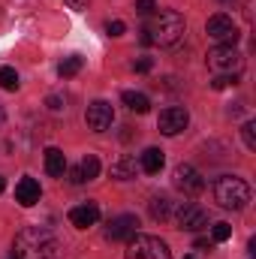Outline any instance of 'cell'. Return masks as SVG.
I'll return each mask as SVG.
<instances>
[{
	"mask_svg": "<svg viewBox=\"0 0 256 259\" xmlns=\"http://www.w3.org/2000/svg\"><path fill=\"white\" fill-rule=\"evenodd\" d=\"M154 9H157L154 0H136V12L139 15H154Z\"/></svg>",
	"mask_w": 256,
	"mask_h": 259,
	"instance_id": "cell-25",
	"label": "cell"
},
{
	"mask_svg": "<svg viewBox=\"0 0 256 259\" xmlns=\"http://www.w3.org/2000/svg\"><path fill=\"white\" fill-rule=\"evenodd\" d=\"M139 39H142V46H154V39H151V33H148V30H142V36H139Z\"/></svg>",
	"mask_w": 256,
	"mask_h": 259,
	"instance_id": "cell-31",
	"label": "cell"
},
{
	"mask_svg": "<svg viewBox=\"0 0 256 259\" xmlns=\"http://www.w3.org/2000/svg\"><path fill=\"white\" fill-rule=\"evenodd\" d=\"M78 172H81L84 181H94V178L100 175V160H97V154H88V157L78 163Z\"/></svg>",
	"mask_w": 256,
	"mask_h": 259,
	"instance_id": "cell-18",
	"label": "cell"
},
{
	"mask_svg": "<svg viewBox=\"0 0 256 259\" xmlns=\"http://www.w3.org/2000/svg\"><path fill=\"white\" fill-rule=\"evenodd\" d=\"M0 88L3 91H18V72L12 66H0Z\"/></svg>",
	"mask_w": 256,
	"mask_h": 259,
	"instance_id": "cell-20",
	"label": "cell"
},
{
	"mask_svg": "<svg viewBox=\"0 0 256 259\" xmlns=\"http://www.w3.org/2000/svg\"><path fill=\"white\" fill-rule=\"evenodd\" d=\"M205 61H208V69L217 75H238V69L244 64V58L238 55L235 46H214Z\"/></svg>",
	"mask_w": 256,
	"mask_h": 259,
	"instance_id": "cell-5",
	"label": "cell"
},
{
	"mask_svg": "<svg viewBox=\"0 0 256 259\" xmlns=\"http://www.w3.org/2000/svg\"><path fill=\"white\" fill-rule=\"evenodd\" d=\"M178 229H187V232H199L208 226V211L202 205H193V202H184L178 208Z\"/></svg>",
	"mask_w": 256,
	"mask_h": 259,
	"instance_id": "cell-10",
	"label": "cell"
},
{
	"mask_svg": "<svg viewBox=\"0 0 256 259\" xmlns=\"http://www.w3.org/2000/svg\"><path fill=\"white\" fill-rule=\"evenodd\" d=\"M193 247H196V250H208L211 244H208V238H196V241H193Z\"/></svg>",
	"mask_w": 256,
	"mask_h": 259,
	"instance_id": "cell-30",
	"label": "cell"
},
{
	"mask_svg": "<svg viewBox=\"0 0 256 259\" xmlns=\"http://www.w3.org/2000/svg\"><path fill=\"white\" fill-rule=\"evenodd\" d=\"M136 232H139V217H136V214L112 217L109 226H106V238H109V241H130Z\"/></svg>",
	"mask_w": 256,
	"mask_h": 259,
	"instance_id": "cell-11",
	"label": "cell"
},
{
	"mask_svg": "<svg viewBox=\"0 0 256 259\" xmlns=\"http://www.w3.org/2000/svg\"><path fill=\"white\" fill-rule=\"evenodd\" d=\"M124 30H127L124 21H109V24H106V33H109V36H124Z\"/></svg>",
	"mask_w": 256,
	"mask_h": 259,
	"instance_id": "cell-26",
	"label": "cell"
},
{
	"mask_svg": "<svg viewBox=\"0 0 256 259\" xmlns=\"http://www.w3.org/2000/svg\"><path fill=\"white\" fill-rule=\"evenodd\" d=\"M223 3H232V0H223Z\"/></svg>",
	"mask_w": 256,
	"mask_h": 259,
	"instance_id": "cell-36",
	"label": "cell"
},
{
	"mask_svg": "<svg viewBox=\"0 0 256 259\" xmlns=\"http://www.w3.org/2000/svg\"><path fill=\"white\" fill-rule=\"evenodd\" d=\"M12 256L15 259H55L58 256V241L49 229L39 226H27L15 235L12 244Z\"/></svg>",
	"mask_w": 256,
	"mask_h": 259,
	"instance_id": "cell-1",
	"label": "cell"
},
{
	"mask_svg": "<svg viewBox=\"0 0 256 259\" xmlns=\"http://www.w3.org/2000/svg\"><path fill=\"white\" fill-rule=\"evenodd\" d=\"M0 124H3V112H0Z\"/></svg>",
	"mask_w": 256,
	"mask_h": 259,
	"instance_id": "cell-35",
	"label": "cell"
},
{
	"mask_svg": "<svg viewBox=\"0 0 256 259\" xmlns=\"http://www.w3.org/2000/svg\"><path fill=\"white\" fill-rule=\"evenodd\" d=\"M127 259H172L166 241H160L157 235H133L127 241Z\"/></svg>",
	"mask_w": 256,
	"mask_h": 259,
	"instance_id": "cell-4",
	"label": "cell"
},
{
	"mask_svg": "<svg viewBox=\"0 0 256 259\" xmlns=\"http://www.w3.org/2000/svg\"><path fill=\"white\" fill-rule=\"evenodd\" d=\"M84 121H88V127L94 130V133H106V130H112V124H115V109L106 100H97V103L88 106Z\"/></svg>",
	"mask_w": 256,
	"mask_h": 259,
	"instance_id": "cell-9",
	"label": "cell"
},
{
	"mask_svg": "<svg viewBox=\"0 0 256 259\" xmlns=\"http://www.w3.org/2000/svg\"><path fill=\"white\" fill-rule=\"evenodd\" d=\"M133 69H136V72H151V69H154V61H151V58H142V61L133 64Z\"/></svg>",
	"mask_w": 256,
	"mask_h": 259,
	"instance_id": "cell-27",
	"label": "cell"
},
{
	"mask_svg": "<svg viewBox=\"0 0 256 259\" xmlns=\"http://www.w3.org/2000/svg\"><path fill=\"white\" fill-rule=\"evenodd\" d=\"M151 217L154 220H169V199L166 196H154L151 199Z\"/></svg>",
	"mask_w": 256,
	"mask_h": 259,
	"instance_id": "cell-19",
	"label": "cell"
},
{
	"mask_svg": "<svg viewBox=\"0 0 256 259\" xmlns=\"http://www.w3.org/2000/svg\"><path fill=\"white\" fill-rule=\"evenodd\" d=\"M241 136H244V145H247L250 151H256V124L253 121H247V124L241 127Z\"/></svg>",
	"mask_w": 256,
	"mask_h": 259,
	"instance_id": "cell-23",
	"label": "cell"
},
{
	"mask_svg": "<svg viewBox=\"0 0 256 259\" xmlns=\"http://www.w3.org/2000/svg\"><path fill=\"white\" fill-rule=\"evenodd\" d=\"M12 259H15V256H12Z\"/></svg>",
	"mask_w": 256,
	"mask_h": 259,
	"instance_id": "cell-37",
	"label": "cell"
},
{
	"mask_svg": "<svg viewBox=\"0 0 256 259\" xmlns=\"http://www.w3.org/2000/svg\"><path fill=\"white\" fill-rule=\"evenodd\" d=\"M49 109H52V112H61L64 106H61V100H58V97H49Z\"/></svg>",
	"mask_w": 256,
	"mask_h": 259,
	"instance_id": "cell-29",
	"label": "cell"
},
{
	"mask_svg": "<svg viewBox=\"0 0 256 259\" xmlns=\"http://www.w3.org/2000/svg\"><path fill=\"white\" fill-rule=\"evenodd\" d=\"M3 187H6V181H3V175H0V193H3Z\"/></svg>",
	"mask_w": 256,
	"mask_h": 259,
	"instance_id": "cell-33",
	"label": "cell"
},
{
	"mask_svg": "<svg viewBox=\"0 0 256 259\" xmlns=\"http://www.w3.org/2000/svg\"><path fill=\"white\" fill-rule=\"evenodd\" d=\"M145 30L151 33L154 42L172 49V46H178V42L184 39V33H187V21H184L181 12H175V9H163V12H154L151 24H148Z\"/></svg>",
	"mask_w": 256,
	"mask_h": 259,
	"instance_id": "cell-2",
	"label": "cell"
},
{
	"mask_svg": "<svg viewBox=\"0 0 256 259\" xmlns=\"http://www.w3.org/2000/svg\"><path fill=\"white\" fill-rule=\"evenodd\" d=\"M205 33L217 42V46H235L238 42V24L229 18V15H223V12H217V15H211L208 21H205Z\"/></svg>",
	"mask_w": 256,
	"mask_h": 259,
	"instance_id": "cell-6",
	"label": "cell"
},
{
	"mask_svg": "<svg viewBox=\"0 0 256 259\" xmlns=\"http://www.w3.org/2000/svg\"><path fill=\"white\" fill-rule=\"evenodd\" d=\"M124 106H127L130 112H136V115H145L148 109H151V100L145 97V94H139V91H124Z\"/></svg>",
	"mask_w": 256,
	"mask_h": 259,
	"instance_id": "cell-17",
	"label": "cell"
},
{
	"mask_svg": "<svg viewBox=\"0 0 256 259\" xmlns=\"http://www.w3.org/2000/svg\"><path fill=\"white\" fill-rule=\"evenodd\" d=\"M163 166H166V157H163L160 148H148V151L142 154V160H139V169H142L145 175H160Z\"/></svg>",
	"mask_w": 256,
	"mask_h": 259,
	"instance_id": "cell-15",
	"label": "cell"
},
{
	"mask_svg": "<svg viewBox=\"0 0 256 259\" xmlns=\"http://www.w3.org/2000/svg\"><path fill=\"white\" fill-rule=\"evenodd\" d=\"M214 199L226 211H241L250 202V187H247V181H241L235 175H223L214 181Z\"/></svg>",
	"mask_w": 256,
	"mask_h": 259,
	"instance_id": "cell-3",
	"label": "cell"
},
{
	"mask_svg": "<svg viewBox=\"0 0 256 259\" xmlns=\"http://www.w3.org/2000/svg\"><path fill=\"white\" fill-rule=\"evenodd\" d=\"M238 81V75H217L214 81H211V88L214 91H223V88H229V84H235Z\"/></svg>",
	"mask_w": 256,
	"mask_h": 259,
	"instance_id": "cell-24",
	"label": "cell"
},
{
	"mask_svg": "<svg viewBox=\"0 0 256 259\" xmlns=\"http://www.w3.org/2000/svg\"><path fill=\"white\" fill-rule=\"evenodd\" d=\"M69 181H72V184H84V178H81L78 166H75V169H69Z\"/></svg>",
	"mask_w": 256,
	"mask_h": 259,
	"instance_id": "cell-28",
	"label": "cell"
},
{
	"mask_svg": "<svg viewBox=\"0 0 256 259\" xmlns=\"http://www.w3.org/2000/svg\"><path fill=\"white\" fill-rule=\"evenodd\" d=\"M136 172H139V163H136V157H118L112 166H109V175L115 178V181H130V178H136Z\"/></svg>",
	"mask_w": 256,
	"mask_h": 259,
	"instance_id": "cell-14",
	"label": "cell"
},
{
	"mask_svg": "<svg viewBox=\"0 0 256 259\" xmlns=\"http://www.w3.org/2000/svg\"><path fill=\"white\" fill-rule=\"evenodd\" d=\"M46 172L52 178H64L66 172V157L61 148H46Z\"/></svg>",
	"mask_w": 256,
	"mask_h": 259,
	"instance_id": "cell-16",
	"label": "cell"
},
{
	"mask_svg": "<svg viewBox=\"0 0 256 259\" xmlns=\"http://www.w3.org/2000/svg\"><path fill=\"white\" fill-rule=\"evenodd\" d=\"M190 124V115H187V109L184 106H169V109H163L160 112V121H157V127L163 136H178V133H184Z\"/></svg>",
	"mask_w": 256,
	"mask_h": 259,
	"instance_id": "cell-8",
	"label": "cell"
},
{
	"mask_svg": "<svg viewBox=\"0 0 256 259\" xmlns=\"http://www.w3.org/2000/svg\"><path fill=\"white\" fill-rule=\"evenodd\" d=\"M211 235H214V241H229L232 238V226L229 223H214Z\"/></svg>",
	"mask_w": 256,
	"mask_h": 259,
	"instance_id": "cell-22",
	"label": "cell"
},
{
	"mask_svg": "<svg viewBox=\"0 0 256 259\" xmlns=\"http://www.w3.org/2000/svg\"><path fill=\"white\" fill-rule=\"evenodd\" d=\"M172 184H175V190H181L184 196H196L205 190V181H202V175L193 169L190 163H181L175 172H172Z\"/></svg>",
	"mask_w": 256,
	"mask_h": 259,
	"instance_id": "cell-7",
	"label": "cell"
},
{
	"mask_svg": "<svg viewBox=\"0 0 256 259\" xmlns=\"http://www.w3.org/2000/svg\"><path fill=\"white\" fill-rule=\"evenodd\" d=\"M184 259H199V256H196V253H190V256H184Z\"/></svg>",
	"mask_w": 256,
	"mask_h": 259,
	"instance_id": "cell-34",
	"label": "cell"
},
{
	"mask_svg": "<svg viewBox=\"0 0 256 259\" xmlns=\"http://www.w3.org/2000/svg\"><path fill=\"white\" fill-rule=\"evenodd\" d=\"M78 69H81V58H78V55H72V58H64V61H61V66H58L61 78H72Z\"/></svg>",
	"mask_w": 256,
	"mask_h": 259,
	"instance_id": "cell-21",
	"label": "cell"
},
{
	"mask_svg": "<svg viewBox=\"0 0 256 259\" xmlns=\"http://www.w3.org/2000/svg\"><path fill=\"white\" fill-rule=\"evenodd\" d=\"M100 220V205L97 202H84V205H75L72 211H69V223L75 226V229H88V226H94Z\"/></svg>",
	"mask_w": 256,
	"mask_h": 259,
	"instance_id": "cell-12",
	"label": "cell"
},
{
	"mask_svg": "<svg viewBox=\"0 0 256 259\" xmlns=\"http://www.w3.org/2000/svg\"><path fill=\"white\" fill-rule=\"evenodd\" d=\"M39 196H42V187H39V181H33V178H21V181L15 184V202H18L21 208H33V205L39 202Z\"/></svg>",
	"mask_w": 256,
	"mask_h": 259,
	"instance_id": "cell-13",
	"label": "cell"
},
{
	"mask_svg": "<svg viewBox=\"0 0 256 259\" xmlns=\"http://www.w3.org/2000/svg\"><path fill=\"white\" fill-rule=\"evenodd\" d=\"M66 3H69L72 9H84V6H88V0H66Z\"/></svg>",
	"mask_w": 256,
	"mask_h": 259,
	"instance_id": "cell-32",
	"label": "cell"
}]
</instances>
